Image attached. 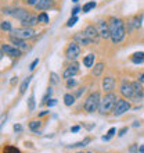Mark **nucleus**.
<instances>
[{"mask_svg":"<svg viewBox=\"0 0 144 153\" xmlns=\"http://www.w3.org/2000/svg\"><path fill=\"white\" fill-rule=\"evenodd\" d=\"M96 28L100 33V38L103 39H108V38H111V33H109V27H108V22L104 20H100L97 21L96 24Z\"/></svg>","mask_w":144,"mask_h":153,"instance_id":"obj_7","label":"nucleus"},{"mask_svg":"<svg viewBox=\"0 0 144 153\" xmlns=\"http://www.w3.org/2000/svg\"><path fill=\"white\" fill-rule=\"evenodd\" d=\"M78 73H79V65L76 64V63H72L71 65H68V67L64 70V73H62V78L69 79V78H73Z\"/></svg>","mask_w":144,"mask_h":153,"instance_id":"obj_11","label":"nucleus"},{"mask_svg":"<svg viewBox=\"0 0 144 153\" xmlns=\"http://www.w3.org/2000/svg\"><path fill=\"white\" fill-rule=\"evenodd\" d=\"M104 68H105L104 63H97V64L94 65V68H93V75H94V76H100L101 73L104 71Z\"/></svg>","mask_w":144,"mask_h":153,"instance_id":"obj_23","label":"nucleus"},{"mask_svg":"<svg viewBox=\"0 0 144 153\" xmlns=\"http://www.w3.org/2000/svg\"><path fill=\"white\" fill-rule=\"evenodd\" d=\"M35 109V93H32L31 96H29V99H28V110H32Z\"/></svg>","mask_w":144,"mask_h":153,"instance_id":"obj_28","label":"nucleus"},{"mask_svg":"<svg viewBox=\"0 0 144 153\" xmlns=\"http://www.w3.org/2000/svg\"><path fill=\"white\" fill-rule=\"evenodd\" d=\"M76 21H78V17H76V16H71V18L67 21V27H68V28L73 27V25L76 24Z\"/></svg>","mask_w":144,"mask_h":153,"instance_id":"obj_33","label":"nucleus"},{"mask_svg":"<svg viewBox=\"0 0 144 153\" xmlns=\"http://www.w3.org/2000/svg\"><path fill=\"white\" fill-rule=\"evenodd\" d=\"M96 6H97L96 1H89V3H86L83 7H82V11H83V13H89L90 10H92V8L96 7Z\"/></svg>","mask_w":144,"mask_h":153,"instance_id":"obj_27","label":"nucleus"},{"mask_svg":"<svg viewBox=\"0 0 144 153\" xmlns=\"http://www.w3.org/2000/svg\"><path fill=\"white\" fill-rule=\"evenodd\" d=\"M132 85H133V92H134V95H133L132 99L134 102L141 100V99L144 97V91H143V86H141L143 84H140L139 81H134V82H132Z\"/></svg>","mask_w":144,"mask_h":153,"instance_id":"obj_10","label":"nucleus"},{"mask_svg":"<svg viewBox=\"0 0 144 153\" xmlns=\"http://www.w3.org/2000/svg\"><path fill=\"white\" fill-rule=\"evenodd\" d=\"M47 113H48L47 110H46V111H42V113L39 114V117H43V116H46V114H47Z\"/></svg>","mask_w":144,"mask_h":153,"instance_id":"obj_49","label":"nucleus"},{"mask_svg":"<svg viewBox=\"0 0 144 153\" xmlns=\"http://www.w3.org/2000/svg\"><path fill=\"white\" fill-rule=\"evenodd\" d=\"M3 153H21L20 149H17L15 146H6Z\"/></svg>","mask_w":144,"mask_h":153,"instance_id":"obj_31","label":"nucleus"},{"mask_svg":"<svg viewBox=\"0 0 144 153\" xmlns=\"http://www.w3.org/2000/svg\"><path fill=\"white\" fill-rule=\"evenodd\" d=\"M120 95L125 97V99H132L134 92H133V85L132 82H129V81H123L122 85H120V89H119Z\"/></svg>","mask_w":144,"mask_h":153,"instance_id":"obj_8","label":"nucleus"},{"mask_svg":"<svg viewBox=\"0 0 144 153\" xmlns=\"http://www.w3.org/2000/svg\"><path fill=\"white\" fill-rule=\"evenodd\" d=\"M50 81H51V84H58L60 82V79H58V75H57L56 73H50Z\"/></svg>","mask_w":144,"mask_h":153,"instance_id":"obj_34","label":"nucleus"},{"mask_svg":"<svg viewBox=\"0 0 144 153\" xmlns=\"http://www.w3.org/2000/svg\"><path fill=\"white\" fill-rule=\"evenodd\" d=\"M139 125H140V123H139V121H136V123L133 124V127H139Z\"/></svg>","mask_w":144,"mask_h":153,"instance_id":"obj_50","label":"nucleus"},{"mask_svg":"<svg viewBox=\"0 0 144 153\" xmlns=\"http://www.w3.org/2000/svg\"><path fill=\"white\" fill-rule=\"evenodd\" d=\"M83 32L86 33V36H87L89 39L92 40V43H97L98 39H100V33L97 31L96 25H87V27L84 28Z\"/></svg>","mask_w":144,"mask_h":153,"instance_id":"obj_9","label":"nucleus"},{"mask_svg":"<svg viewBox=\"0 0 144 153\" xmlns=\"http://www.w3.org/2000/svg\"><path fill=\"white\" fill-rule=\"evenodd\" d=\"M100 100H101L100 92H93V93H90V95L86 97V100H84V103H83L84 111H87V113H94L96 110H98Z\"/></svg>","mask_w":144,"mask_h":153,"instance_id":"obj_3","label":"nucleus"},{"mask_svg":"<svg viewBox=\"0 0 144 153\" xmlns=\"http://www.w3.org/2000/svg\"><path fill=\"white\" fill-rule=\"evenodd\" d=\"M65 56L71 61L76 60V59L80 56V46L76 43V42H71V43L67 46V49H65Z\"/></svg>","mask_w":144,"mask_h":153,"instance_id":"obj_6","label":"nucleus"},{"mask_svg":"<svg viewBox=\"0 0 144 153\" xmlns=\"http://www.w3.org/2000/svg\"><path fill=\"white\" fill-rule=\"evenodd\" d=\"M57 105V100L56 99H50V100H47V106L48 107H53V106Z\"/></svg>","mask_w":144,"mask_h":153,"instance_id":"obj_41","label":"nucleus"},{"mask_svg":"<svg viewBox=\"0 0 144 153\" xmlns=\"http://www.w3.org/2000/svg\"><path fill=\"white\" fill-rule=\"evenodd\" d=\"M76 153H83V152H76Z\"/></svg>","mask_w":144,"mask_h":153,"instance_id":"obj_53","label":"nucleus"},{"mask_svg":"<svg viewBox=\"0 0 144 153\" xmlns=\"http://www.w3.org/2000/svg\"><path fill=\"white\" fill-rule=\"evenodd\" d=\"M37 64H39V59H35V60L31 63V65H29V70H31V71H33V70L36 68V65H37Z\"/></svg>","mask_w":144,"mask_h":153,"instance_id":"obj_37","label":"nucleus"},{"mask_svg":"<svg viewBox=\"0 0 144 153\" xmlns=\"http://www.w3.org/2000/svg\"><path fill=\"white\" fill-rule=\"evenodd\" d=\"M129 152L130 153H139V145H136V143L132 145L130 148H129Z\"/></svg>","mask_w":144,"mask_h":153,"instance_id":"obj_38","label":"nucleus"},{"mask_svg":"<svg viewBox=\"0 0 144 153\" xmlns=\"http://www.w3.org/2000/svg\"><path fill=\"white\" fill-rule=\"evenodd\" d=\"M40 125H42V123H40L39 120H33L29 123V128L32 129L33 132H37V129L40 128Z\"/></svg>","mask_w":144,"mask_h":153,"instance_id":"obj_26","label":"nucleus"},{"mask_svg":"<svg viewBox=\"0 0 144 153\" xmlns=\"http://www.w3.org/2000/svg\"><path fill=\"white\" fill-rule=\"evenodd\" d=\"M139 153H144V145L139 146Z\"/></svg>","mask_w":144,"mask_h":153,"instance_id":"obj_48","label":"nucleus"},{"mask_svg":"<svg viewBox=\"0 0 144 153\" xmlns=\"http://www.w3.org/2000/svg\"><path fill=\"white\" fill-rule=\"evenodd\" d=\"M10 42H11L14 46H15L17 49H20L21 52H26L29 49L28 43L25 42L24 39H20V38H15V36H10Z\"/></svg>","mask_w":144,"mask_h":153,"instance_id":"obj_15","label":"nucleus"},{"mask_svg":"<svg viewBox=\"0 0 144 153\" xmlns=\"http://www.w3.org/2000/svg\"><path fill=\"white\" fill-rule=\"evenodd\" d=\"M141 20H143V16L140 14V16H136V17H134L132 21H129V27H130V29H132V28H140Z\"/></svg>","mask_w":144,"mask_h":153,"instance_id":"obj_21","label":"nucleus"},{"mask_svg":"<svg viewBox=\"0 0 144 153\" xmlns=\"http://www.w3.org/2000/svg\"><path fill=\"white\" fill-rule=\"evenodd\" d=\"M26 3L31 4V6H35V4L37 3V0H26Z\"/></svg>","mask_w":144,"mask_h":153,"instance_id":"obj_47","label":"nucleus"},{"mask_svg":"<svg viewBox=\"0 0 144 153\" xmlns=\"http://www.w3.org/2000/svg\"><path fill=\"white\" fill-rule=\"evenodd\" d=\"M31 79H32V75L26 76V78L24 79V82L21 84V86H20V93H21V95H24V93L26 92V89H28L29 84H31Z\"/></svg>","mask_w":144,"mask_h":153,"instance_id":"obj_22","label":"nucleus"},{"mask_svg":"<svg viewBox=\"0 0 144 153\" xmlns=\"http://www.w3.org/2000/svg\"><path fill=\"white\" fill-rule=\"evenodd\" d=\"M11 36L20 38V39H29V38H33L35 35V31L31 27H21V28H12L11 31Z\"/></svg>","mask_w":144,"mask_h":153,"instance_id":"obj_4","label":"nucleus"},{"mask_svg":"<svg viewBox=\"0 0 144 153\" xmlns=\"http://www.w3.org/2000/svg\"><path fill=\"white\" fill-rule=\"evenodd\" d=\"M94 59H96V56H94L93 53H90V54H87V56H84L83 57V64H84V67L92 68L93 65H94Z\"/></svg>","mask_w":144,"mask_h":153,"instance_id":"obj_20","label":"nucleus"},{"mask_svg":"<svg viewBox=\"0 0 144 153\" xmlns=\"http://www.w3.org/2000/svg\"><path fill=\"white\" fill-rule=\"evenodd\" d=\"M72 1H73V3H78V1H79V0H72Z\"/></svg>","mask_w":144,"mask_h":153,"instance_id":"obj_52","label":"nucleus"},{"mask_svg":"<svg viewBox=\"0 0 144 153\" xmlns=\"http://www.w3.org/2000/svg\"><path fill=\"white\" fill-rule=\"evenodd\" d=\"M22 22V25L24 27H35L36 24H39V18H37V16H35V14H31V16L26 18V20H24V21H21Z\"/></svg>","mask_w":144,"mask_h":153,"instance_id":"obj_18","label":"nucleus"},{"mask_svg":"<svg viewBox=\"0 0 144 153\" xmlns=\"http://www.w3.org/2000/svg\"><path fill=\"white\" fill-rule=\"evenodd\" d=\"M133 64H144V52H137L130 57Z\"/></svg>","mask_w":144,"mask_h":153,"instance_id":"obj_19","label":"nucleus"},{"mask_svg":"<svg viewBox=\"0 0 144 153\" xmlns=\"http://www.w3.org/2000/svg\"><path fill=\"white\" fill-rule=\"evenodd\" d=\"M12 128H14V131H15V132H21V129H22V127H21L20 124H15L14 127H12Z\"/></svg>","mask_w":144,"mask_h":153,"instance_id":"obj_43","label":"nucleus"},{"mask_svg":"<svg viewBox=\"0 0 144 153\" xmlns=\"http://www.w3.org/2000/svg\"><path fill=\"white\" fill-rule=\"evenodd\" d=\"M6 120H7V114H6V113L1 114V116H0V128L3 127V124L6 123Z\"/></svg>","mask_w":144,"mask_h":153,"instance_id":"obj_39","label":"nucleus"},{"mask_svg":"<svg viewBox=\"0 0 144 153\" xmlns=\"http://www.w3.org/2000/svg\"><path fill=\"white\" fill-rule=\"evenodd\" d=\"M86 153H92V152H86Z\"/></svg>","mask_w":144,"mask_h":153,"instance_id":"obj_54","label":"nucleus"},{"mask_svg":"<svg viewBox=\"0 0 144 153\" xmlns=\"http://www.w3.org/2000/svg\"><path fill=\"white\" fill-rule=\"evenodd\" d=\"M84 92V88H80V89H78V91H76L75 92V97H79L80 95H82V93Z\"/></svg>","mask_w":144,"mask_h":153,"instance_id":"obj_42","label":"nucleus"},{"mask_svg":"<svg viewBox=\"0 0 144 153\" xmlns=\"http://www.w3.org/2000/svg\"><path fill=\"white\" fill-rule=\"evenodd\" d=\"M73 86H76V81L73 79V78H69V79H67V88L71 89V88H73Z\"/></svg>","mask_w":144,"mask_h":153,"instance_id":"obj_35","label":"nucleus"},{"mask_svg":"<svg viewBox=\"0 0 144 153\" xmlns=\"http://www.w3.org/2000/svg\"><path fill=\"white\" fill-rule=\"evenodd\" d=\"M1 50H3V53H6L7 56H11V57H20L21 53H22L20 49H17L15 46H11V45H3V46H1Z\"/></svg>","mask_w":144,"mask_h":153,"instance_id":"obj_14","label":"nucleus"},{"mask_svg":"<svg viewBox=\"0 0 144 153\" xmlns=\"http://www.w3.org/2000/svg\"><path fill=\"white\" fill-rule=\"evenodd\" d=\"M126 132H128V127H123V128L119 129V132H118V137H123Z\"/></svg>","mask_w":144,"mask_h":153,"instance_id":"obj_40","label":"nucleus"},{"mask_svg":"<svg viewBox=\"0 0 144 153\" xmlns=\"http://www.w3.org/2000/svg\"><path fill=\"white\" fill-rule=\"evenodd\" d=\"M64 103H65V106H72L75 103V95H72V93H65Z\"/></svg>","mask_w":144,"mask_h":153,"instance_id":"obj_24","label":"nucleus"},{"mask_svg":"<svg viewBox=\"0 0 144 153\" xmlns=\"http://www.w3.org/2000/svg\"><path fill=\"white\" fill-rule=\"evenodd\" d=\"M1 57H3V50H0V60H1Z\"/></svg>","mask_w":144,"mask_h":153,"instance_id":"obj_51","label":"nucleus"},{"mask_svg":"<svg viewBox=\"0 0 144 153\" xmlns=\"http://www.w3.org/2000/svg\"><path fill=\"white\" fill-rule=\"evenodd\" d=\"M79 129H80L79 125H75V127H72V128H71V132H78Z\"/></svg>","mask_w":144,"mask_h":153,"instance_id":"obj_45","label":"nucleus"},{"mask_svg":"<svg viewBox=\"0 0 144 153\" xmlns=\"http://www.w3.org/2000/svg\"><path fill=\"white\" fill-rule=\"evenodd\" d=\"M115 132H116V128H114V127H112V128H109V129H108V132H107V135H104V137H103V141H109V139H111V137Z\"/></svg>","mask_w":144,"mask_h":153,"instance_id":"obj_30","label":"nucleus"},{"mask_svg":"<svg viewBox=\"0 0 144 153\" xmlns=\"http://www.w3.org/2000/svg\"><path fill=\"white\" fill-rule=\"evenodd\" d=\"M73 42H76L79 46H89V45H92V40L86 36V33L84 32L75 33V36H73Z\"/></svg>","mask_w":144,"mask_h":153,"instance_id":"obj_13","label":"nucleus"},{"mask_svg":"<svg viewBox=\"0 0 144 153\" xmlns=\"http://www.w3.org/2000/svg\"><path fill=\"white\" fill-rule=\"evenodd\" d=\"M130 103H129L125 97H122V99H118L116 100V105H115V107H114V110H112V114L114 116H116V117H119V116H122V114H125L126 111H129L130 110Z\"/></svg>","mask_w":144,"mask_h":153,"instance_id":"obj_5","label":"nucleus"},{"mask_svg":"<svg viewBox=\"0 0 144 153\" xmlns=\"http://www.w3.org/2000/svg\"><path fill=\"white\" fill-rule=\"evenodd\" d=\"M116 100H118V97H116L115 93H112V92L105 93V96L101 97V100H100L98 111H100L101 114H108L109 111L114 110V107H115V105H116Z\"/></svg>","mask_w":144,"mask_h":153,"instance_id":"obj_2","label":"nucleus"},{"mask_svg":"<svg viewBox=\"0 0 144 153\" xmlns=\"http://www.w3.org/2000/svg\"><path fill=\"white\" fill-rule=\"evenodd\" d=\"M37 18H39V22H42V24H47L48 21H50V18H48V16L46 13H40Z\"/></svg>","mask_w":144,"mask_h":153,"instance_id":"obj_29","label":"nucleus"},{"mask_svg":"<svg viewBox=\"0 0 144 153\" xmlns=\"http://www.w3.org/2000/svg\"><path fill=\"white\" fill-rule=\"evenodd\" d=\"M0 28L3 29V31H11V24L8 22V21H3V22H0Z\"/></svg>","mask_w":144,"mask_h":153,"instance_id":"obj_32","label":"nucleus"},{"mask_svg":"<svg viewBox=\"0 0 144 153\" xmlns=\"http://www.w3.org/2000/svg\"><path fill=\"white\" fill-rule=\"evenodd\" d=\"M53 4H54V0H37V3L35 4V8L39 11H43V10L53 7Z\"/></svg>","mask_w":144,"mask_h":153,"instance_id":"obj_17","label":"nucleus"},{"mask_svg":"<svg viewBox=\"0 0 144 153\" xmlns=\"http://www.w3.org/2000/svg\"><path fill=\"white\" fill-rule=\"evenodd\" d=\"M79 11H80V7H75L73 10H72V16H76Z\"/></svg>","mask_w":144,"mask_h":153,"instance_id":"obj_46","label":"nucleus"},{"mask_svg":"<svg viewBox=\"0 0 144 153\" xmlns=\"http://www.w3.org/2000/svg\"><path fill=\"white\" fill-rule=\"evenodd\" d=\"M101 88L104 89V92H112L114 88H115V79L114 76H105L103 78V82H101Z\"/></svg>","mask_w":144,"mask_h":153,"instance_id":"obj_12","label":"nucleus"},{"mask_svg":"<svg viewBox=\"0 0 144 153\" xmlns=\"http://www.w3.org/2000/svg\"><path fill=\"white\" fill-rule=\"evenodd\" d=\"M29 16H31V13H28V10H25V8H15V10H12V17L20 21L26 20Z\"/></svg>","mask_w":144,"mask_h":153,"instance_id":"obj_16","label":"nucleus"},{"mask_svg":"<svg viewBox=\"0 0 144 153\" xmlns=\"http://www.w3.org/2000/svg\"><path fill=\"white\" fill-rule=\"evenodd\" d=\"M90 138H84L83 141H80V142H76V143H73V145H68V148H83V146L89 145L90 143Z\"/></svg>","mask_w":144,"mask_h":153,"instance_id":"obj_25","label":"nucleus"},{"mask_svg":"<svg viewBox=\"0 0 144 153\" xmlns=\"http://www.w3.org/2000/svg\"><path fill=\"white\" fill-rule=\"evenodd\" d=\"M137 81H139L140 84H144V71L140 74V75H139V78H137Z\"/></svg>","mask_w":144,"mask_h":153,"instance_id":"obj_44","label":"nucleus"},{"mask_svg":"<svg viewBox=\"0 0 144 153\" xmlns=\"http://www.w3.org/2000/svg\"><path fill=\"white\" fill-rule=\"evenodd\" d=\"M108 27H109V33H111V40L114 43H119L126 36V28H125V22L120 18L111 17L108 20Z\"/></svg>","mask_w":144,"mask_h":153,"instance_id":"obj_1","label":"nucleus"},{"mask_svg":"<svg viewBox=\"0 0 144 153\" xmlns=\"http://www.w3.org/2000/svg\"><path fill=\"white\" fill-rule=\"evenodd\" d=\"M51 93H53V89H51V88H48V89H47V92H46V95L43 96V103H47L48 97L51 96Z\"/></svg>","mask_w":144,"mask_h":153,"instance_id":"obj_36","label":"nucleus"}]
</instances>
